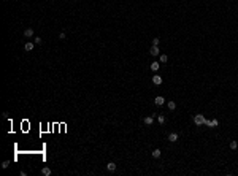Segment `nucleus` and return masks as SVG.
Segmentation results:
<instances>
[{"mask_svg": "<svg viewBox=\"0 0 238 176\" xmlns=\"http://www.w3.org/2000/svg\"><path fill=\"white\" fill-rule=\"evenodd\" d=\"M194 122H195V125H202V124H205V117H203V114H195Z\"/></svg>", "mask_w": 238, "mask_h": 176, "instance_id": "obj_1", "label": "nucleus"}, {"mask_svg": "<svg viewBox=\"0 0 238 176\" xmlns=\"http://www.w3.org/2000/svg\"><path fill=\"white\" fill-rule=\"evenodd\" d=\"M205 124H206V125H210V127H217V125H219V121H217V119H213V121H206V119H205Z\"/></svg>", "mask_w": 238, "mask_h": 176, "instance_id": "obj_2", "label": "nucleus"}, {"mask_svg": "<svg viewBox=\"0 0 238 176\" xmlns=\"http://www.w3.org/2000/svg\"><path fill=\"white\" fill-rule=\"evenodd\" d=\"M153 83H154L156 86L162 84V76H159V75H154V76H153Z\"/></svg>", "mask_w": 238, "mask_h": 176, "instance_id": "obj_3", "label": "nucleus"}, {"mask_svg": "<svg viewBox=\"0 0 238 176\" xmlns=\"http://www.w3.org/2000/svg\"><path fill=\"white\" fill-rule=\"evenodd\" d=\"M154 103H156L157 106H162V105L165 103V98H164V97H156V100H154Z\"/></svg>", "mask_w": 238, "mask_h": 176, "instance_id": "obj_4", "label": "nucleus"}, {"mask_svg": "<svg viewBox=\"0 0 238 176\" xmlns=\"http://www.w3.org/2000/svg\"><path fill=\"white\" fill-rule=\"evenodd\" d=\"M106 170L111 171V173H113V171H116V163H114V162H110V163L106 165Z\"/></svg>", "mask_w": 238, "mask_h": 176, "instance_id": "obj_5", "label": "nucleus"}, {"mask_svg": "<svg viewBox=\"0 0 238 176\" xmlns=\"http://www.w3.org/2000/svg\"><path fill=\"white\" fill-rule=\"evenodd\" d=\"M168 141H171V143H175V141H178V133H170L168 135Z\"/></svg>", "mask_w": 238, "mask_h": 176, "instance_id": "obj_6", "label": "nucleus"}, {"mask_svg": "<svg viewBox=\"0 0 238 176\" xmlns=\"http://www.w3.org/2000/svg\"><path fill=\"white\" fill-rule=\"evenodd\" d=\"M149 53H151V56H159V48L153 44V48L149 49Z\"/></svg>", "mask_w": 238, "mask_h": 176, "instance_id": "obj_7", "label": "nucleus"}, {"mask_svg": "<svg viewBox=\"0 0 238 176\" xmlns=\"http://www.w3.org/2000/svg\"><path fill=\"white\" fill-rule=\"evenodd\" d=\"M153 122H154V117L153 116L144 117V124H146V125H153Z\"/></svg>", "mask_w": 238, "mask_h": 176, "instance_id": "obj_8", "label": "nucleus"}, {"mask_svg": "<svg viewBox=\"0 0 238 176\" xmlns=\"http://www.w3.org/2000/svg\"><path fill=\"white\" fill-rule=\"evenodd\" d=\"M24 37H27V38L33 37V30H32V29H26V30H24Z\"/></svg>", "mask_w": 238, "mask_h": 176, "instance_id": "obj_9", "label": "nucleus"}, {"mask_svg": "<svg viewBox=\"0 0 238 176\" xmlns=\"http://www.w3.org/2000/svg\"><path fill=\"white\" fill-rule=\"evenodd\" d=\"M41 175L43 176H49L51 175V170H49L48 167H45V168H41Z\"/></svg>", "mask_w": 238, "mask_h": 176, "instance_id": "obj_10", "label": "nucleus"}, {"mask_svg": "<svg viewBox=\"0 0 238 176\" xmlns=\"http://www.w3.org/2000/svg\"><path fill=\"white\" fill-rule=\"evenodd\" d=\"M160 152H162L160 149H154L153 151V157L154 159H159V157H160Z\"/></svg>", "mask_w": 238, "mask_h": 176, "instance_id": "obj_11", "label": "nucleus"}, {"mask_svg": "<svg viewBox=\"0 0 238 176\" xmlns=\"http://www.w3.org/2000/svg\"><path fill=\"white\" fill-rule=\"evenodd\" d=\"M159 67H160V65H159V62H153V64H151V70H153V71H157Z\"/></svg>", "mask_w": 238, "mask_h": 176, "instance_id": "obj_12", "label": "nucleus"}, {"mask_svg": "<svg viewBox=\"0 0 238 176\" xmlns=\"http://www.w3.org/2000/svg\"><path fill=\"white\" fill-rule=\"evenodd\" d=\"M24 49H26V51H32V49H33V43H26Z\"/></svg>", "mask_w": 238, "mask_h": 176, "instance_id": "obj_13", "label": "nucleus"}, {"mask_svg": "<svg viewBox=\"0 0 238 176\" xmlns=\"http://www.w3.org/2000/svg\"><path fill=\"white\" fill-rule=\"evenodd\" d=\"M168 60V56H165V54H160V64H165Z\"/></svg>", "mask_w": 238, "mask_h": 176, "instance_id": "obj_14", "label": "nucleus"}, {"mask_svg": "<svg viewBox=\"0 0 238 176\" xmlns=\"http://www.w3.org/2000/svg\"><path fill=\"white\" fill-rule=\"evenodd\" d=\"M157 121H159L160 124H165V121H167V119H165V116H162V114H160V116H157Z\"/></svg>", "mask_w": 238, "mask_h": 176, "instance_id": "obj_15", "label": "nucleus"}, {"mask_svg": "<svg viewBox=\"0 0 238 176\" xmlns=\"http://www.w3.org/2000/svg\"><path fill=\"white\" fill-rule=\"evenodd\" d=\"M176 108V103L175 101H168V110H175Z\"/></svg>", "mask_w": 238, "mask_h": 176, "instance_id": "obj_16", "label": "nucleus"}, {"mask_svg": "<svg viewBox=\"0 0 238 176\" xmlns=\"http://www.w3.org/2000/svg\"><path fill=\"white\" fill-rule=\"evenodd\" d=\"M237 148H238V143L237 141H232L230 143V149H237Z\"/></svg>", "mask_w": 238, "mask_h": 176, "instance_id": "obj_17", "label": "nucleus"}, {"mask_svg": "<svg viewBox=\"0 0 238 176\" xmlns=\"http://www.w3.org/2000/svg\"><path fill=\"white\" fill-rule=\"evenodd\" d=\"M8 167H10V162H8V160H5V162L2 163V168H8Z\"/></svg>", "mask_w": 238, "mask_h": 176, "instance_id": "obj_18", "label": "nucleus"}, {"mask_svg": "<svg viewBox=\"0 0 238 176\" xmlns=\"http://www.w3.org/2000/svg\"><path fill=\"white\" fill-rule=\"evenodd\" d=\"M59 38H60V40H65V38H67L65 32H60V33H59Z\"/></svg>", "mask_w": 238, "mask_h": 176, "instance_id": "obj_19", "label": "nucleus"}, {"mask_svg": "<svg viewBox=\"0 0 238 176\" xmlns=\"http://www.w3.org/2000/svg\"><path fill=\"white\" fill-rule=\"evenodd\" d=\"M159 41H160L159 38H154V40H153V44H154V46H157V44H159Z\"/></svg>", "mask_w": 238, "mask_h": 176, "instance_id": "obj_20", "label": "nucleus"}, {"mask_svg": "<svg viewBox=\"0 0 238 176\" xmlns=\"http://www.w3.org/2000/svg\"><path fill=\"white\" fill-rule=\"evenodd\" d=\"M41 43V38L40 37H35V44H40Z\"/></svg>", "mask_w": 238, "mask_h": 176, "instance_id": "obj_21", "label": "nucleus"}]
</instances>
